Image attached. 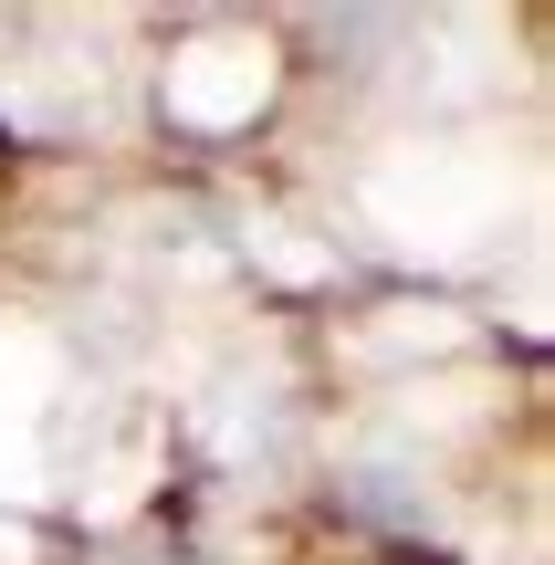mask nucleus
<instances>
[{
  "label": "nucleus",
  "instance_id": "1",
  "mask_svg": "<svg viewBox=\"0 0 555 565\" xmlns=\"http://www.w3.org/2000/svg\"><path fill=\"white\" fill-rule=\"evenodd\" d=\"M493 210H503V168L472 158V147H398V158L367 179V221L388 231L398 252H419V263L482 252Z\"/></svg>",
  "mask_w": 555,
  "mask_h": 565
},
{
  "label": "nucleus",
  "instance_id": "2",
  "mask_svg": "<svg viewBox=\"0 0 555 565\" xmlns=\"http://www.w3.org/2000/svg\"><path fill=\"white\" fill-rule=\"evenodd\" d=\"M273 105V53L252 32H200L189 53H168V116L179 126H252Z\"/></svg>",
  "mask_w": 555,
  "mask_h": 565
},
{
  "label": "nucleus",
  "instance_id": "3",
  "mask_svg": "<svg viewBox=\"0 0 555 565\" xmlns=\"http://www.w3.org/2000/svg\"><path fill=\"white\" fill-rule=\"evenodd\" d=\"M356 345H367V356H409V345H419V356H440V345H461V315H430V303H409V315L367 324Z\"/></svg>",
  "mask_w": 555,
  "mask_h": 565
},
{
  "label": "nucleus",
  "instance_id": "4",
  "mask_svg": "<svg viewBox=\"0 0 555 565\" xmlns=\"http://www.w3.org/2000/svg\"><path fill=\"white\" fill-rule=\"evenodd\" d=\"M242 242H252V263H263L273 282H314V273H325V252H314V242H293L284 221H252Z\"/></svg>",
  "mask_w": 555,
  "mask_h": 565
},
{
  "label": "nucleus",
  "instance_id": "5",
  "mask_svg": "<svg viewBox=\"0 0 555 565\" xmlns=\"http://www.w3.org/2000/svg\"><path fill=\"white\" fill-rule=\"evenodd\" d=\"M0 565H32V524H0Z\"/></svg>",
  "mask_w": 555,
  "mask_h": 565
}]
</instances>
